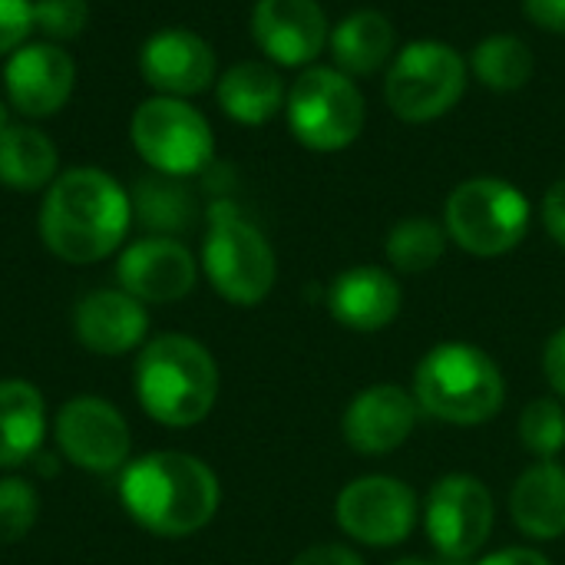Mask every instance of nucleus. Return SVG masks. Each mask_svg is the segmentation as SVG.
Returning a JSON list of instances; mask_svg holds the SVG:
<instances>
[{"label": "nucleus", "mask_w": 565, "mask_h": 565, "mask_svg": "<svg viewBox=\"0 0 565 565\" xmlns=\"http://www.w3.org/2000/svg\"><path fill=\"white\" fill-rule=\"evenodd\" d=\"M132 222L129 192L103 169L60 172L43 192L40 238L60 262L96 265L122 248Z\"/></svg>", "instance_id": "f257e3e1"}, {"label": "nucleus", "mask_w": 565, "mask_h": 565, "mask_svg": "<svg viewBox=\"0 0 565 565\" xmlns=\"http://www.w3.org/2000/svg\"><path fill=\"white\" fill-rule=\"evenodd\" d=\"M119 503L142 530L182 540L215 520L222 487L205 460L182 450H156L122 467Z\"/></svg>", "instance_id": "f03ea898"}, {"label": "nucleus", "mask_w": 565, "mask_h": 565, "mask_svg": "<svg viewBox=\"0 0 565 565\" xmlns=\"http://www.w3.org/2000/svg\"><path fill=\"white\" fill-rule=\"evenodd\" d=\"M136 401L162 427H195L218 401V364L189 334H159L136 358Z\"/></svg>", "instance_id": "7ed1b4c3"}, {"label": "nucleus", "mask_w": 565, "mask_h": 565, "mask_svg": "<svg viewBox=\"0 0 565 565\" xmlns=\"http://www.w3.org/2000/svg\"><path fill=\"white\" fill-rule=\"evenodd\" d=\"M411 394L427 417L454 427H480L503 411L507 381L483 348L444 341L420 358Z\"/></svg>", "instance_id": "20e7f679"}, {"label": "nucleus", "mask_w": 565, "mask_h": 565, "mask_svg": "<svg viewBox=\"0 0 565 565\" xmlns=\"http://www.w3.org/2000/svg\"><path fill=\"white\" fill-rule=\"evenodd\" d=\"M202 271L235 308L262 305L278 281V262L268 238L232 202H215L209 209Z\"/></svg>", "instance_id": "39448f33"}, {"label": "nucleus", "mask_w": 565, "mask_h": 565, "mask_svg": "<svg viewBox=\"0 0 565 565\" xmlns=\"http://www.w3.org/2000/svg\"><path fill=\"white\" fill-rule=\"evenodd\" d=\"M530 199L500 175L460 182L444 205V228L454 245L473 258L510 255L530 232Z\"/></svg>", "instance_id": "423d86ee"}, {"label": "nucleus", "mask_w": 565, "mask_h": 565, "mask_svg": "<svg viewBox=\"0 0 565 565\" xmlns=\"http://www.w3.org/2000/svg\"><path fill=\"white\" fill-rule=\"evenodd\" d=\"M467 89V63L444 40H414L394 53L384 79V99L404 122H434L447 116Z\"/></svg>", "instance_id": "0eeeda50"}, {"label": "nucleus", "mask_w": 565, "mask_h": 565, "mask_svg": "<svg viewBox=\"0 0 565 565\" xmlns=\"http://www.w3.org/2000/svg\"><path fill=\"white\" fill-rule=\"evenodd\" d=\"M291 136L315 152H341L364 129V96L351 76L334 66H308L291 83L288 99Z\"/></svg>", "instance_id": "6e6552de"}, {"label": "nucleus", "mask_w": 565, "mask_h": 565, "mask_svg": "<svg viewBox=\"0 0 565 565\" xmlns=\"http://www.w3.org/2000/svg\"><path fill=\"white\" fill-rule=\"evenodd\" d=\"M129 139L142 162L159 175H195L209 169L215 156V136L209 119L179 96H149L136 106Z\"/></svg>", "instance_id": "1a4fd4ad"}, {"label": "nucleus", "mask_w": 565, "mask_h": 565, "mask_svg": "<svg viewBox=\"0 0 565 565\" xmlns=\"http://www.w3.org/2000/svg\"><path fill=\"white\" fill-rule=\"evenodd\" d=\"M420 520L440 563H473L493 533V493L473 473H447L427 490Z\"/></svg>", "instance_id": "9d476101"}, {"label": "nucleus", "mask_w": 565, "mask_h": 565, "mask_svg": "<svg viewBox=\"0 0 565 565\" xmlns=\"http://www.w3.org/2000/svg\"><path fill=\"white\" fill-rule=\"evenodd\" d=\"M334 520L348 540L371 550H391L414 533L420 520V503L404 480L387 473H371L351 480L338 493Z\"/></svg>", "instance_id": "9b49d317"}, {"label": "nucleus", "mask_w": 565, "mask_h": 565, "mask_svg": "<svg viewBox=\"0 0 565 565\" xmlns=\"http://www.w3.org/2000/svg\"><path fill=\"white\" fill-rule=\"evenodd\" d=\"M53 437L60 454L86 473H116L132 454V434L119 407L89 394L56 411Z\"/></svg>", "instance_id": "f8f14e48"}, {"label": "nucleus", "mask_w": 565, "mask_h": 565, "mask_svg": "<svg viewBox=\"0 0 565 565\" xmlns=\"http://www.w3.org/2000/svg\"><path fill=\"white\" fill-rule=\"evenodd\" d=\"M3 89L20 116L46 119L70 103L76 89V63L60 43H23L3 66Z\"/></svg>", "instance_id": "ddd939ff"}, {"label": "nucleus", "mask_w": 565, "mask_h": 565, "mask_svg": "<svg viewBox=\"0 0 565 565\" xmlns=\"http://www.w3.org/2000/svg\"><path fill=\"white\" fill-rule=\"evenodd\" d=\"M116 281L142 305H172L195 288L199 265L179 238L146 235L119 252Z\"/></svg>", "instance_id": "4468645a"}, {"label": "nucleus", "mask_w": 565, "mask_h": 565, "mask_svg": "<svg viewBox=\"0 0 565 565\" xmlns=\"http://www.w3.org/2000/svg\"><path fill=\"white\" fill-rule=\"evenodd\" d=\"M420 407L414 394L401 384H371L361 394L351 397L341 417V437L354 454L364 457H384L401 450L414 427H417Z\"/></svg>", "instance_id": "2eb2a0df"}, {"label": "nucleus", "mask_w": 565, "mask_h": 565, "mask_svg": "<svg viewBox=\"0 0 565 565\" xmlns=\"http://www.w3.org/2000/svg\"><path fill=\"white\" fill-rule=\"evenodd\" d=\"M139 73L159 96H199L218 79V60L205 36L169 26L152 33L139 50Z\"/></svg>", "instance_id": "dca6fc26"}, {"label": "nucleus", "mask_w": 565, "mask_h": 565, "mask_svg": "<svg viewBox=\"0 0 565 565\" xmlns=\"http://www.w3.org/2000/svg\"><path fill=\"white\" fill-rule=\"evenodd\" d=\"M252 36L278 66H308L328 46V17L318 0H258Z\"/></svg>", "instance_id": "f3484780"}, {"label": "nucleus", "mask_w": 565, "mask_h": 565, "mask_svg": "<svg viewBox=\"0 0 565 565\" xmlns=\"http://www.w3.org/2000/svg\"><path fill=\"white\" fill-rule=\"evenodd\" d=\"M404 308L401 281L381 265H354L344 268L328 288L331 318L358 334H377L397 321Z\"/></svg>", "instance_id": "a211bd4d"}, {"label": "nucleus", "mask_w": 565, "mask_h": 565, "mask_svg": "<svg viewBox=\"0 0 565 565\" xmlns=\"http://www.w3.org/2000/svg\"><path fill=\"white\" fill-rule=\"evenodd\" d=\"M73 334L89 354L122 358L146 341L149 315L122 288H99L73 308Z\"/></svg>", "instance_id": "6ab92c4d"}, {"label": "nucleus", "mask_w": 565, "mask_h": 565, "mask_svg": "<svg viewBox=\"0 0 565 565\" xmlns=\"http://www.w3.org/2000/svg\"><path fill=\"white\" fill-rule=\"evenodd\" d=\"M510 516L526 540L553 543L565 536V467L536 460L510 490Z\"/></svg>", "instance_id": "aec40b11"}, {"label": "nucleus", "mask_w": 565, "mask_h": 565, "mask_svg": "<svg viewBox=\"0 0 565 565\" xmlns=\"http://www.w3.org/2000/svg\"><path fill=\"white\" fill-rule=\"evenodd\" d=\"M328 46L334 56V70H341L344 76H374L377 70L391 66L397 30L381 10H354L331 30Z\"/></svg>", "instance_id": "412c9836"}, {"label": "nucleus", "mask_w": 565, "mask_h": 565, "mask_svg": "<svg viewBox=\"0 0 565 565\" xmlns=\"http://www.w3.org/2000/svg\"><path fill=\"white\" fill-rule=\"evenodd\" d=\"M218 106L228 119L242 126H265L275 119L288 99V89L281 83V73L271 63L245 60L228 66L215 83Z\"/></svg>", "instance_id": "4be33fe9"}, {"label": "nucleus", "mask_w": 565, "mask_h": 565, "mask_svg": "<svg viewBox=\"0 0 565 565\" xmlns=\"http://www.w3.org/2000/svg\"><path fill=\"white\" fill-rule=\"evenodd\" d=\"M46 437V404L43 394L20 377L0 381V470H17Z\"/></svg>", "instance_id": "5701e85b"}, {"label": "nucleus", "mask_w": 565, "mask_h": 565, "mask_svg": "<svg viewBox=\"0 0 565 565\" xmlns=\"http://www.w3.org/2000/svg\"><path fill=\"white\" fill-rule=\"evenodd\" d=\"M56 142L23 122H10L0 136V182L13 192H46L60 175Z\"/></svg>", "instance_id": "b1692460"}, {"label": "nucleus", "mask_w": 565, "mask_h": 565, "mask_svg": "<svg viewBox=\"0 0 565 565\" xmlns=\"http://www.w3.org/2000/svg\"><path fill=\"white\" fill-rule=\"evenodd\" d=\"M132 215L152 232V235H175L192 225L195 218V199L175 175H146L132 189Z\"/></svg>", "instance_id": "393cba45"}, {"label": "nucleus", "mask_w": 565, "mask_h": 565, "mask_svg": "<svg viewBox=\"0 0 565 565\" xmlns=\"http://www.w3.org/2000/svg\"><path fill=\"white\" fill-rule=\"evenodd\" d=\"M470 70L483 86H490L497 93H513V89H523L533 79L536 56H533V50H530V43L523 36L493 33V36H487V40H480L473 46Z\"/></svg>", "instance_id": "a878e982"}, {"label": "nucleus", "mask_w": 565, "mask_h": 565, "mask_svg": "<svg viewBox=\"0 0 565 565\" xmlns=\"http://www.w3.org/2000/svg\"><path fill=\"white\" fill-rule=\"evenodd\" d=\"M447 245H450V235L440 222L414 215L391 228L384 242V255L397 275H424L434 265H440V258L447 255Z\"/></svg>", "instance_id": "bb28decb"}, {"label": "nucleus", "mask_w": 565, "mask_h": 565, "mask_svg": "<svg viewBox=\"0 0 565 565\" xmlns=\"http://www.w3.org/2000/svg\"><path fill=\"white\" fill-rule=\"evenodd\" d=\"M520 440L536 460H556L565 450V404L559 397H536L520 414Z\"/></svg>", "instance_id": "cd10ccee"}, {"label": "nucleus", "mask_w": 565, "mask_h": 565, "mask_svg": "<svg viewBox=\"0 0 565 565\" xmlns=\"http://www.w3.org/2000/svg\"><path fill=\"white\" fill-rule=\"evenodd\" d=\"M40 516V497L26 480H0V546H13L30 536Z\"/></svg>", "instance_id": "c85d7f7f"}, {"label": "nucleus", "mask_w": 565, "mask_h": 565, "mask_svg": "<svg viewBox=\"0 0 565 565\" xmlns=\"http://www.w3.org/2000/svg\"><path fill=\"white\" fill-rule=\"evenodd\" d=\"M89 23L86 0H33V30L50 43L76 40Z\"/></svg>", "instance_id": "c756f323"}, {"label": "nucleus", "mask_w": 565, "mask_h": 565, "mask_svg": "<svg viewBox=\"0 0 565 565\" xmlns=\"http://www.w3.org/2000/svg\"><path fill=\"white\" fill-rule=\"evenodd\" d=\"M33 33V0H0V56H10Z\"/></svg>", "instance_id": "7c9ffc66"}, {"label": "nucleus", "mask_w": 565, "mask_h": 565, "mask_svg": "<svg viewBox=\"0 0 565 565\" xmlns=\"http://www.w3.org/2000/svg\"><path fill=\"white\" fill-rule=\"evenodd\" d=\"M543 374L553 387V397L565 404V328H559L543 348Z\"/></svg>", "instance_id": "2f4dec72"}, {"label": "nucleus", "mask_w": 565, "mask_h": 565, "mask_svg": "<svg viewBox=\"0 0 565 565\" xmlns=\"http://www.w3.org/2000/svg\"><path fill=\"white\" fill-rule=\"evenodd\" d=\"M540 215H543V225H546L550 238L565 248V179L553 182V185L546 189Z\"/></svg>", "instance_id": "473e14b6"}, {"label": "nucleus", "mask_w": 565, "mask_h": 565, "mask_svg": "<svg viewBox=\"0 0 565 565\" xmlns=\"http://www.w3.org/2000/svg\"><path fill=\"white\" fill-rule=\"evenodd\" d=\"M291 565H364V559L344 543H318L298 553Z\"/></svg>", "instance_id": "72a5a7b5"}, {"label": "nucleus", "mask_w": 565, "mask_h": 565, "mask_svg": "<svg viewBox=\"0 0 565 565\" xmlns=\"http://www.w3.org/2000/svg\"><path fill=\"white\" fill-rule=\"evenodd\" d=\"M523 13L546 33H565V0H523Z\"/></svg>", "instance_id": "f704fd0d"}, {"label": "nucleus", "mask_w": 565, "mask_h": 565, "mask_svg": "<svg viewBox=\"0 0 565 565\" xmlns=\"http://www.w3.org/2000/svg\"><path fill=\"white\" fill-rule=\"evenodd\" d=\"M467 565H553L540 550L530 546H510V550H497L487 556H477L473 563Z\"/></svg>", "instance_id": "c9c22d12"}, {"label": "nucleus", "mask_w": 565, "mask_h": 565, "mask_svg": "<svg viewBox=\"0 0 565 565\" xmlns=\"http://www.w3.org/2000/svg\"><path fill=\"white\" fill-rule=\"evenodd\" d=\"M391 565H444V563H434V559H424V556H407V559H397V563Z\"/></svg>", "instance_id": "e433bc0d"}, {"label": "nucleus", "mask_w": 565, "mask_h": 565, "mask_svg": "<svg viewBox=\"0 0 565 565\" xmlns=\"http://www.w3.org/2000/svg\"><path fill=\"white\" fill-rule=\"evenodd\" d=\"M10 126V119H7V106L0 103V136H3V129Z\"/></svg>", "instance_id": "4c0bfd02"}]
</instances>
